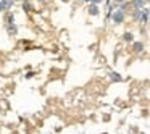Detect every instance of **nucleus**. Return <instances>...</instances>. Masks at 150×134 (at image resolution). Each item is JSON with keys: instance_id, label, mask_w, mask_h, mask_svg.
<instances>
[{"instance_id": "obj_11", "label": "nucleus", "mask_w": 150, "mask_h": 134, "mask_svg": "<svg viewBox=\"0 0 150 134\" xmlns=\"http://www.w3.org/2000/svg\"><path fill=\"white\" fill-rule=\"evenodd\" d=\"M89 2H92V4H98V2H102V0H89Z\"/></svg>"}, {"instance_id": "obj_5", "label": "nucleus", "mask_w": 150, "mask_h": 134, "mask_svg": "<svg viewBox=\"0 0 150 134\" xmlns=\"http://www.w3.org/2000/svg\"><path fill=\"white\" fill-rule=\"evenodd\" d=\"M2 5H4V10H10V7L13 5V0H2Z\"/></svg>"}, {"instance_id": "obj_1", "label": "nucleus", "mask_w": 150, "mask_h": 134, "mask_svg": "<svg viewBox=\"0 0 150 134\" xmlns=\"http://www.w3.org/2000/svg\"><path fill=\"white\" fill-rule=\"evenodd\" d=\"M134 20L136 21H139V23H142V24H145L147 23V20H149V11L147 10H136V13H134Z\"/></svg>"}, {"instance_id": "obj_7", "label": "nucleus", "mask_w": 150, "mask_h": 134, "mask_svg": "<svg viewBox=\"0 0 150 134\" xmlns=\"http://www.w3.org/2000/svg\"><path fill=\"white\" fill-rule=\"evenodd\" d=\"M124 40H127V42H132V34H131V33H124Z\"/></svg>"}, {"instance_id": "obj_13", "label": "nucleus", "mask_w": 150, "mask_h": 134, "mask_svg": "<svg viewBox=\"0 0 150 134\" xmlns=\"http://www.w3.org/2000/svg\"><path fill=\"white\" fill-rule=\"evenodd\" d=\"M63 2H69V0H63Z\"/></svg>"}, {"instance_id": "obj_4", "label": "nucleus", "mask_w": 150, "mask_h": 134, "mask_svg": "<svg viewBox=\"0 0 150 134\" xmlns=\"http://www.w3.org/2000/svg\"><path fill=\"white\" fill-rule=\"evenodd\" d=\"M89 13L94 15V16H97V15H98V7L95 4H92L91 7H89Z\"/></svg>"}, {"instance_id": "obj_9", "label": "nucleus", "mask_w": 150, "mask_h": 134, "mask_svg": "<svg viewBox=\"0 0 150 134\" xmlns=\"http://www.w3.org/2000/svg\"><path fill=\"white\" fill-rule=\"evenodd\" d=\"M111 79H116V81H121V76H116V73H111Z\"/></svg>"}, {"instance_id": "obj_2", "label": "nucleus", "mask_w": 150, "mask_h": 134, "mask_svg": "<svg viewBox=\"0 0 150 134\" xmlns=\"http://www.w3.org/2000/svg\"><path fill=\"white\" fill-rule=\"evenodd\" d=\"M123 20H124L123 11H121V10H116V11L113 13V21H115V23H123Z\"/></svg>"}, {"instance_id": "obj_12", "label": "nucleus", "mask_w": 150, "mask_h": 134, "mask_svg": "<svg viewBox=\"0 0 150 134\" xmlns=\"http://www.w3.org/2000/svg\"><path fill=\"white\" fill-rule=\"evenodd\" d=\"M4 10V5H2V0H0V11Z\"/></svg>"}, {"instance_id": "obj_10", "label": "nucleus", "mask_w": 150, "mask_h": 134, "mask_svg": "<svg viewBox=\"0 0 150 134\" xmlns=\"http://www.w3.org/2000/svg\"><path fill=\"white\" fill-rule=\"evenodd\" d=\"M113 2H115V4H116V5H121V4H124L126 0H113Z\"/></svg>"}, {"instance_id": "obj_3", "label": "nucleus", "mask_w": 150, "mask_h": 134, "mask_svg": "<svg viewBox=\"0 0 150 134\" xmlns=\"http://www.w3.org/2000/svg\"><path fill=\"white\" fill-rule=\"evenodd\" d=\"M132 5L137 8V10H142L144 5H145V0H132Z\"/></svg>"}, {"instance_id": "obj_6", "label": "nucleus", "mask_w": 150, "mask_h": 134, "mask_svg": "<svg viewBox=\"0 0 150 134\" xmlns=\"http://www.w3.org/2000/svg\"><path fill=\"white\" fill-rule=\"evenodd\" d=\"M142 49H144L142 42H134V45H132V50H134V52H140Z\"/></svg>"}, {"instance_id": "obj_8", "label": "nucleus", "mask_w": 150, "mask_h": 134, "mask_svg": "<svg viewBox=\"0 0 150 134\" xmlns=\"http://www.w3.org/2000/svg\"><path fill=\"white\" fill-rule=\"evenodd\" d=\"M8 34H16V28L10 24V26H8Z\"/></svg>"}]
</instances>
